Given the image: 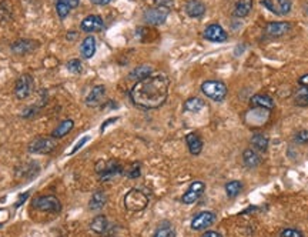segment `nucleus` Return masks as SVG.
I'll return each instance as SVG.
<instances>
[{
	"label": "nucleus",
	"mask_w": 308,
	"mask_h": 237,
	"mask_svg": "<svg viewBox=\"0 0 308 237\" xmlns=\"http://www.w3.org/2000/svg\"><path fill=\"white\" fill-rule=\"evenodd\" d=\"M154 3H156V6H160V8L170 9L173 5V0H154Z\"/></svg>",
	"instance_id": "58836bf2"
},
{
	"label": "nucleus",
	"mask_w": 308,
	"mask_h": 237,
	"mask_svg": "<svg viewBox=\"0 0 308 237\" xmlns=\"http://www.w3.org/2000/svg\"><path fill=\"white\" fill-rule=\"evenodd\" d=\"M170 80L164 73H151L135 84L130 90V99L135 106L151 110L164 105L168 96Z\"/></svg>",
	"instance_id": "f257e3e1"
},
{
	"label": "nucleus",
	"mask_w": 308,
	"mask_h": 237,
	"mask_svg": "<svg viewBox=\"0 0 308 237\" xmlns=\"http://www.w3.org/2000/svg\"><path fill=\"white\" fill-rule=\"evenodd\" d=\"M206 190V184L203 182H194L188 186L187 191L181 196V201L184 205H193L197 200L201 197V194Z\"/></svg>",
	"instance_id": "f8f14e48"
},
{
	"label": "nucleus",
	"mask_w": 308,
	"mask_h": 237,
	"mask_svg": "<svg viewBox=\"0 0 308 237\" xmlns=\"http://www.w3.org/2000/svg\"><path fill=\"white\" fill-rule=\"evenodd\" d=\"M26 197H29V191H26V193H23L22 196H20V197H19V200H17V201H16L15 206H16V207H19V206H20V205H23V203H24V201H26Z\"/></svg>",
	"instance_id": "a19ab883"
},
{
	"label": "nucleus",
	"mask_w": 308,
	"mask_h": 237,
	"mask_svg": "<svg viewBox=\"0 0 308 237\" xmlns=\"http://www.w3.org/2000/svg\"><path fill=\"white\" fill-rule=\"evenodd\" d=\"M117 119H119V117H112V119H110V120H107V122H105L103 123V124H101V133H103V131L106 130V127H107V126H109V124H112V123H114V122H117Z\"/></svg>",
	"instance_id": "37998d69"
},
{
	"label": "nucleus",
	"mask_w": 308,
	"mask_h": 237,
	"mask_svg": "<svg viewBox=\"0 0 308 237\" xmlns=\"http://www.w3.org/2000/svg\"><path fill=\"white\" fill-rule=\"evenodd\" d=\"M298 83H300V86L302 87V89L308 90V73L307 75H302V76L298 79Z\"/></svg>",
	"instance_id": "ea45409f"
},
{
	"label": "nucleus",
	"mask_w": 308,
	"mask_h": 237,
	"mask_svg": "<svg viewBox=\"0 0 308 237\" xmlns=\"http://www.w3.org/2000/svg\"><path fill=\"white\" fill-rule=\"evenodd\" d=\"M140 173H142V166H140V163H133V164L128 167L127 172H126L128 179H137V177H140Z\"/></svg>",
	"instance_id": "473e14b6"
},
{
	"label": "nucleus",
	"mask_w": 308,
	"mask_h": 237,
	"mask_svg": "<svg viewBox=\"0 0 308 237\" xmlns=\"http://www.w3.org/2000/svg\"><path fill=\"white\" fill-rule=\"evenodd\" d=\"M280 236H281V237H304V236H302V233H301L300 230H297V229H284V230H281Z\"/></svg>",
	"instance_id": "f704fd0d"
},
{
	"label": "nucleus",
	"mask_w": 308,
	"mask_h": 237,
	"mask_svg": "<svg viewBox=\"0 0 308 237\" xmlns=\"http://www.w3.org/2000/svg\"><path fill=\"white\" fill-rule=\"evenodd\" d=\"M73 127H75V122H73L72 119H66V120H63V122L53 130L52 136L54 139L64 138L66 134H69L70 131L73 130Z\"/></svg>",
	"instance_id": "b1692460"
},
{
	"label": "nucleus",
	"mask_w": 308,
	"mask_h": 237,
	"mask_svg": "<svg viewBox=\"0 0 308 237\" xmlns=\"http://www.w3.org/2000/svg\"><path fill=\"white\" fill-rule=\"evenodd\" d=\"M174 236H176V233H174L173 227L170 226V223H163V224L158 226L153 237H174Z\"/></svg>",
	"instance_id": "7c9ffc66"
},
{
	"label": "nucleus",
	"mask_w": 308,
	"mask_h": 237,
	"mask_svg": "<svg viewBox=\"0 0 308 237\" xmlns=\"http://www.w3.org/2000/svg\"><path fill=\"white\" fill-rule=\"evenodd\" d=\"M149 206V196L142 189H131L124 196V207L128 212H142Z\"/></svg>",
	"instance_id": "7ed1b4c3"
},
{
	"label": "nucleus",
	"mask_w": 308,
	"mask_h": 237,
	"mask_svg": "<svg viewBox=\"0 0 308 237\" xmlns=\"http://www.w3.org/2000/svg\"><path fill=\"white\" fill-rule=\"evenodd\" d=\"M67 69L70 70L73 75H79V73H82V70H83L82 61L79 60V59H72V60H69Z\"/></svg>",
	"instance_id": "2f4dec72"
},
{
	"label": "nucleus",
	"mask_w": 308,
	"mask_h": 237,
	"mask_svg": "<svg viewBox=\"0 0 308 237\" xmlns=\"http://www.w3.org/2000/svg\"><path fill=\"white\" fill-rule=\"evenodd\" d=\"M39 45L30 39H20L12 45V52L15 54H27L33 52Z\"/></svg>",
	"instance_id": "dca6fc26"
},
{
	"label": "nucleus",
	"mask_w": 308,
	"mask_h": 237,
	"mask_svg": "<svg viewBox=\"0 0 308 237\" xmlns=\"http://www.w3.org/2000/svg\"><path fill=\"white\" fill-rule=\"evenodd\" d=\"M295 105L300 107H308V90L304 93H298L295 96Z\"/></svg>",
	"instance_id": "72a5a7b5"
},
{
	"label": "nucleus",
	"mask_w": 308,
	"mask_h": 237,
	"mask_svg": "<svg viewBox=\"0 0 308 237\" xmlns=\"http://www.w3.org/2000/svg\"><path fill=\"white\" fill-rule=\"evenodd\" d=\"M89 140H90V138H89V136H84V138H83V139H80V142H79V143H77V145H76L75 147L72 149V152H70V153H69V154H75L76 152H77V150H80L83 146L86 145V143H87Z\"/></svg>",
	"instance_id": "e433bc0d"
},
{
	"label": "nucleus",
	"mask_w": 308,
	"mask_h": 237,
	"mask_svg": "<svg viewBox=\"0 0 308 237\" xmlns=\"http://www.w3.org/2000/svg\"><path fill=\"white\" fill-rule=\"evenodd\" d=\"M109 227V222H107V217L100 214V216H96L90 223V229L91 231L97 233V234H103L106 230Z\"/></svg>",
	"instance_id": "a878e982"
},
{
	"label": "nucleus",
	"mask_w": 308,
	"mask_h": 237,
	"mask_svg": "<svg viewBox=\"0 0 308 237\" xmlns=\"http://www.w3.org/2000/svg\"><path fill=\"white\" fill-rule=\"evenodd\" d=\"M254 0H237L235 8H234V16L235 17H246L253 10Z\"/></svg>",
	"instance_id": "5701e85b"
},
{
	"label": "nucleus",
	"mask_w": 308,
	"mask_h": 237,
	"mask_svg": "<svg viewBox=\"0 0 308 237\" xmlns=\"http://www.w3.org/2000/svg\"><path fill=\"white\" fill-rule=\"evenodd\" d=\"M290 30H291V23H288V22H271L264 29L265 35L272 39L281 38Z\"/></svg>",
	"instance_id": "4468645a"
},
{
	"label": "nucleus",
	"mask_w": 308,
	"mask_h": 237,
	"mask_svg": "<svg viewBox=\"0 0 308 237\" xmlns=\"http://www.w3.org/2000/svg\"><path fill=\"white\" fill-rule=\"evenodd\" d=\"M270 117V110H265V109H260V107H251L246 113V122L250 126H263L264 123L268 120Z\"/></svg>",
	"instance_id": "1a4fd4ad"
},
{
	"label": "nucleus",
	"mask_w": 308,
	"mask_h": 237,
	"mask_svg": "<svg viewBox=\"0 0 308 237\" xmlns=\"http://www.w3.org/2000/svg\"><path fill=\"white\" fill-rule=\"evenodd\" d=\"M31 206L40 212H47V213H59L61 210V203L56 196H38L33 199Z\"/></svg>",
	"instance_id": "39448f33"
},
{
	"label": "nucleus",
	"mask_w": 308,
	"mask_h": 237,
	"mask_svg": "<svg viewBox=\"0 0 308 237\" xmlns=\"http://www.w3.org/2000/svg\"><path fill=\"white\" fill-rule=\"evenodd\" d=\"M206 103L200 97H190L184 101V110L190 113H198L200 110H203Z\"/></svg>",
	"instance_id": "bb28decb"
},
{
	"label": "nucleus",
	"mask_w": 308,
	"mask_h": 237,
	"mask_svg": "<svg viewBox=\"0 0 308 237\" xmlns=\"http://www.w3.org/2000/svg\"><path fill=\"white\" fill-rule=\"evenodd\" d=\"M201 92L213 101H223L227 97V86L220 80H206L201 84Z\"/></svg>",
	"instance_id": "20e7f679"
},
{
	"label": "nucleus",
	"mask_w": 308,
	"mask_h": 237,
	"mask_svg": "<svg viewBox=\"0 0 308 237\" xmlns=\"http://www.w3.org/2000/svg\"><path fill=\"white\" fill-rule=\"evenodd\" d=\"M261 5L267 8L274 15H288L291 12L293 3L291 0H261Z\"/></svg>",
	"instance_id": "9d476101"
},
{
	"label": "nucleus",
	"mask_w": 308,
	"mask_h": 237,
	"mask_svg": "<svg viewBox=\"0 0 308 237\" xmlns=\"http://www.w3.org/2000/svg\"><path fill=\"white\" fill-rule=\"evenodd\" d=\"M105 26V22L103 19L98 15H90L87 16L86 19H83L82 23H80V27H82L83 31L86 33H94V31H100Z\"/></svg>",
	"instance_id": "2eb2a0df"
},
{
	"label": "nucleus",
	"mask_w": 308,
	"mask_h": 237,
	"mask_svg": "<svg viewBox=\"0 0 308 237\" xmlns=\"http://www.w3.org/2000/svg\"><path fill=\"white\" fill-rule=\"evenodd\" d=\"M106 203H107V194H106L105 191L98 190L91 196L90 201H89V209L93 210V212H96V210L103 209Z\"/></svg>",
	"instance_id": "393cba45"
},
{
	"label": "nucleus",
	"mask_w": 308,
	"mask_h": 237,
	"mask_svg": "<svg viewBox=\"0 0 308 237\" xmlns=\"http://www.w3.org/2000/svg\"><path fill=\"white\" fill-rule=\"evenodd\" d=\"M93 5H96V6H106V5H109L112 0H90Z\"/></svg>",
	"instance_id": "79ce46f5"
},
{
	"label": "nucleus",
	"mask_w": 308,
	"mask_h": 237,
	"mask_svg": "<svg viewBox=\"0 0 308 237\" xmlns=\"http://www.w3.org/2000/svg\"><path fill=\"white\" fill-rule=\"evenodd\" d=\"M226 194L230 197V199H234V197H237L238 194L243 190V184L238 180H233V182H228L226 184Z\"/></svg>",
	"instance_id": "c756f323"
},
{
	"label": "nucleus",
	"mask_w": 308,
	"mask_h": 237,
	"mask_svg": "<svg viewBox=\"0 0 308 237\" xmlns=\"http://www.w3.org/2000/svg\"><path fill=\"white\" fill-rule=\"evenodd\" d=\"M105 94H106V87L103 84L94 86V87L91 89V92L89 93L87 99H86V105L91 107L97 106V105H100V101L103 100Z\"/></svg>",
	"instance_id": "aec40b11"
},
{
	"label": "nucleus",
	"mask_w": 308,
	"mask_h": 237,
	"mask_svg": "<svg viewBox=\"0 0 308 237\" xmlns=\"http://www.w3.org/2000/svg\"><path fill=\"white\" fill-rule=\"evenodd\" d=\"M295 142L297 143H308V130H300L297 134H295Z\"/></svg>",
	"instance_id": "c9c22d12"
},
{
	"label": "nucleus",
	"mask_w": 308,
	"mask_h": 237,
	"mask_svg": "<svg viewBox=\"0 0 308 237\" xmlns=\"http://www.w3.org/2000/svg\"><path fill=\"white\" fill-rule=\"evenodd\" d=\"M251 146H253V149L257 150V152H265L267 149H268V138L267 136H264V134H254L253 138H251Z\"/></svg>",
	"instance_id": "c85d7f7f"
},
{
	"label": "nucleus",
	"mask_w": 308,
	"mask_h": 237,
	"mask_svg": "<svg viewBox=\"0 0 308 237\" xmlns=\"http://www.w3.org/2000/svg\"><path fill=\"white\" fill-rule=\"evenodd\" d=\"M243 161L248 168H256L261 164V156L254 149H246L243 153Z\"/></svg>",
	"instance_id": "412c9836"
},
{
	"label": "nucleus",
	"mask_w": 308,
	"mask_h": 237,
	"mask_svg": "<svg viewBox=\"0 0 308 237\" xmlns=\"http://www.w3.org/2000/svg\"><path fill=\"white\" fill-rule=\"evenodd\" d=\"M96 173L100 182H110L124 173V168L117 160H101L96 164Z\"/></svg>",
	"instance_id": "f03ea898"
},
{
	"label": "nucleus",
	"mask_w": 308,
	"mask_h": 237,
	"mask_svg": "<svg viewBox=\"0 0 308 237\" xmlns=\"http://www.w3.org/2000/svg\"><path fill=\"white\" fill-rule=\"evenodd\" d=\"M203 36L204 39H207L209 42H213V43H224L227 38H228V36H227V31L218 23L209 24V26L204 29Z\"/></svg>",
	"instance_id": "9b49d317"
},
{
	"label": "nucleus",
	"mask_w": 308,
	"mask_h": 237,
	"mask_svg": "<svg viewBox=\"0 0 308 237\" xmlns=\"http://www.w3.org/2000/svg\"><path fill=\"white\" fill-rule=\"evenodd\" d=\"M168 13H170V9L160 8V6L151 8L149 10H146L144 22L147 24H151V26H160V24H163L167 20Z\"/></svg>",
	"instance_id": "6e6552de"
},
{
	"label": "nucleus",
	"mask_w": 308,
	"mask_h": 237,
	"mask_svg": "<svg viewBox=\"0 0 308 237\" xmlns=\"http://www.w3.org/2000/svg\"><path fill=\"white\" fill-rule=\"evenodd\" d=\"M94 53H96V39L93 36H87L82 42L80 54H82L83 59H91Z\"/></svg>",
	"instance_id": "4be33fe9"
},
{
	"label": "nucleus",
	"mask_w": 308,
	"mask_h": 237,
	"mask_svg": "<svg viewBox=\"0 0 308 237\" xmlns=\"http://www.w3.org/2000/svg\"><path fill=\"white\" fill-rule=\"evenodd\" d=\"M214 222H216V214L213 213V212H201V213H198L197 216L193 217L190 226H191L193 230L200 231V230L209 229Z\"/></svg>",
	"instance_id": "ddd939ff"
},
{
	"label": "nucleus",
	"mask_w": 308,
	"mask_h": 237,
	"mask_svg": "<svg viewBox=\"0 0 308 237\" xmlns=\"http://www.w3.org/2000/svg\"><path fill=\"white\" fill-rule=\"evenodd\" d=\"M153 73V69H151V66H147V64H143V66H139V67H135L131 73H130V79L131 80H135V82H140V80H143L146 77H149Z\"/></svg>",
	"instance_id": "cd10ccee"
},
{
	"label": "nucleus",
	"mask_w": 308,
	"mask_h": 237,
	"mask_svg": "<svg viewBox=\"0 0 308 237\" xmlns=\"http://www.w3.org/2000/svg\"><path fill=\"white\" fill-rule=\"evenodd\" d=\"M33 90V77L27 73H24L16 80L15 84V94L19 100L27 99Z\"/></svg>",
	"instance_id": "0eeeda50"
},
{
	"label": "nucleus",
	"mask_w": 308,
	"mask_h": 237,
	"mask_svg": "<svg viewBox=\"0 0 308 237\" xmlns=\"http://www.w3.org/2000/svg\"><path fill=\"white\" fill-rule=\"evenodd\" d=\"M186 143H187L188 150L190 153L194 154V156H198L203 150V139L200 138V134L197 133H188L186 136Z\"/></svg>",
	"instance_id": "6ab92c4d"
},
{
	"label": "nucleus",
	"mask_w": 308,
	"mask_h": 237,
	"mask_svg": "<svg viewBox=\"0 0 308 237\" xmlns=\"http://www.w3.org/2000/svg\"><path fill=\"white\" fill-rule=\"evenodd\" d=\"M250 105L251 107H260V109H265V110H272L274 109V100L268 94H263V93H258L254 94L251 99H250Z\"/></svg>",
	"instance_id": "f3484780"
},
{
	"label": "nucleus",
	"mask_w": 308,
	"mask_h": 237,
	"mask_svg": "<svg viewBox=\"0 0 308 237\" xmlns=\"http://www.w3.org/2000/svg\"><path fill=\"white\" fill-rule=\"evenodd\" d=\"M56 2L66 5V6H69V8L72 9V10L77 8V6H79V3H80V0H56Z\"/></svg>",
	"instance_id": "4c0bfd02"
},
{
	"label": "nucleus",
	"mask_w": 308,
	"mask_h": 237,
	"mask_svg": "<svg viewBox=\"0 0 308 237\" xmlns=\"http://www.w3.org/2000/svg\"><path fill=\"white\" fill-rule=\"evenodd\" d=\"M186 13L191 19H200L206 13V5L200 0H188L186 3Z\"/></svg>",
	"instance_id": "a211bd4d"
},
{
	"label": "nucleus",
	"mask_w": 308,
	"mask_h": 237,
	"mask_svg": "<svg viewBox=\"0 0 308 237\" xmlns=\"http://www.w3.org/2000/svg\"><path fill=\"white\" fill-rule=\"evenodd\" d=\"M56 146H57V143H56V139L53 136H40V138L35 139L27 149L30 153L49 154L56 149Z\"/></svg>",
	"instance_id": "423d86ee"
}]
</instances>
